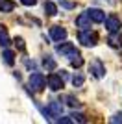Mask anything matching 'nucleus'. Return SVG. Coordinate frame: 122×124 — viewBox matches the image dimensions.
<instances>
[{"label":"nucleus","instance_id":"obj_1","mask_svg":"<svg viewBox=\"0 0 122 124\" xmlns=\"http://www.w3.org/2000/svg\"><path fill=\"white\" fill-rule=\"evenodd\" d=\"M78 41L83 45V46H94L98 43V35L94 31H91V28H87V30H81L78 33Z\"/></svg>","mask_w":122,"mask_h":124},{"label":"nucleus","instance_id":"obj_2","mask_svg":"<svg viewBox=\"0 0 122 124\" xmlns=\"http://www.w3.org/2000/svg\"><path fill=\"white\" fill-rule=\"evenodd\" d=\"M46 83H48V78H45L41 72L30 74V87L33 89L35 93H41V91L46 87Z\"/></svg>","mask_w":122,"mask_h":124},{"label":"nucleus","instance_id":"obj_3","mask_svg":"<svg viewBox=\"0 0 122 124\" xmlns=\"http://www.w3.org/2000/svg\"><path fill=\"white\" fill-rule=\"evenodd\" d=\"M41 111H43V115H45L46 119H52V117H61V113H63V106H61V102L54 100V102H50L46 108H43Z\"/></svg>","mask_w":122,"mask_h":124},{"label":"nucleus","instance_id":"obj_4","mask_svg":"<svg viewBox=\"0 0 122 124\" xmlns=\"http://www.w3.org/2000/svg\"><path fill=\"white\" fill-rule=\"evenodd\" d=\"M57 54H61V56L69 57V59H72L74 56H78L80 52L76 50V46H74V43H61V45H57Z\"/></svg>","mask_w":122,"mask_h":124},{"label":"nucleus","instance_id":"obj_5","mask_svg":"<svg viewBox=\"0 0 122 124\" xmlns=\"http://www.w3.org/2000/svg\"><path fill=\"white\" fill-rule=\"evenodd\" d=\"M89 72H91L94 78H98V80H100V78L106 76V67H104V63H102L100 59H94V61L89 65Z\"/></svg>","mask_w":122,"mask_h":124},{"label":"nucleus","instance_id":"obj_6","mask_svg":"<svg viewBox=\"0 0 122 124\" xmlns=\"http://www.w3.org/2000/svg\"><path fill=\"white\" fill-rule=\"evenodd\" d=\"M50 39L52 41H57V43L65 41L67 39V30L63 26H52L50 28Z\"/></svg>","mask_w":122,"mask_h":124},{"label":"nucleus","instance_id":"obj_7","mask_svg":"<svg viewBox=\"0 0 122 124\" xmlns=\"http://www.w3.org/2000/svg\"><path fill=\"white\" fill-rule=\"evenodd\" d=\"M48 87L52 89V91H59V89H63V78H61V74H48Z\"/></svg>","mask_w":122,"mask_h":124},{"label":"nucleus","instance_id":"obj_8","mask_svg":"<svg viewBox=\"0 0 122 124\" xmlns=\"http://www.w3.org/2000/svg\"><path fill=\"white\" fill-rule=\"evenodd\" d=\"M91 22H92V19H91V15L89 13H80V15L76 17V26L78 28H81V30H87V28H91Z\"/></svg>","mask_w":122,"mask_h":124},{"label":"nucleus","instance_id":"obj_9","mask_svg":"<svg viewBox=\"0 0 122 124\" xmlns=\"http://www.w3.org/2000/svg\"><path fill=\"white\" fill-rule=\"evenodd\" d=\"M107 43H109V46H113V48H120L122 46V33L118 30L111 31L109 37H107Z\"/></svg>","mask_w":122,"mask_h":124},{"label":"nucleus","instance_id":"obj_10","mask_svg":"<svg viewBox=\"0 0 122 124\" xmlns=\"http://www.w3.org/2000/svg\"><path fill=\"white\" fill-rule=\"evenodd\" d=\"M87 13L91 15V19H92V22H106V13L102 9H98V8H91V9H87Z\"/></svg>","mask_w":122,"mask_h":124},{"label":"nucleus","instance_id":"obj_11","mask_svg":"<svg viewBox=\"0 0 122 124\" xmlns=\"http://www.w3.org/2000/svg\"><path fill=\"white\" fill-rule=\"evenodd\" d=\"M106 28L109 31H117V30H120V19H118L117 15H109L106 19Z\"/></svg>","mask_w":122,"mask_h":124},{"label":"nucleus","instance_id":"obj_12","mask_svg":"<svg viewBox=\"0 0 122 124\" xmlns=\"http://www.w3.org/2000/svg\"><path fill=\"white\" fill-rule=\"evenodd\" d=\"M15 9V2L13 0H0V11L2 13H9Z\"/></svg>","mask_w":122,"mask_h":124},{"label":"nucleus","instance_id":"obj_13","mask_svg":"<svg viewBox=\"0 0 122 124\" xmlns=\"http://www.w3.org/2000/svg\"><path fill=\"white\" fill-rule=\"evenodd\" d=\"M0 45H2V46H9L11 45V39H9V35H8V31H6L4 26H0Z\"/></svg>","mask_w":122,"mask_h":124},{"label":"nucleus","instance_id":"obj_14","mask_svg":"<svg viewBox=\"0 0 122 124\" xmlns=\"http://www.w3.org/2000/svg\"><path fill=\"white\" fill-rule=\"evenodd\" d=\"M2 57H4V61L8 63V65H13V63H15V52L9 50V48H6V50L2 52Z\"/></svg>","mask_w":122,"mask_h":124},{"label":"nucleus","instance_id":"obj_15","mask_svg":"<svg viewBox=\"0 0 122 124\" xmlns=\"http://www.w3.org/2000/svg\"><path fill=\"white\" fill-rule=\"evenodd\" d=\"M45 11H46V15L56 17L57 15V6L54 2H45Z\"/></svg>","mask_w":122,"mask_h":124},{"label":"nucleus","instance_id":"obj_16","mask_svg":"<svg viewBox=\"0 0 122 124\" xmlns=\"http://www.w3.org/2000/svg\"><path fill=\"white\" fill-rule=\"evenodd\" d=\"M43 65H45V69H46V70H54V69L57 67L56 59H54V57H50V56H46L45 59H43Z\"/></svg>","mask_w":122,"mask_h":124},{"label":"nucleus","instance_id":"obj_17","mask_svg":"<svg viewBox=\"0 0 122 124\" xmlns=\"http://www.w3.org/2000/svg\"><path fill=\"white\" fill-rule=\"evenodd\" d=\"M83 82H85V76H83V74H76V76H72V85H74V87H81Z\"/></svg>","mask_w":122,"mask_h":124},{"label":"nucleus","instance_id":"obj_18","mask_svg":"<svg viewBox=\"0 0 122 124\" xmlns=\"http://www.w3.org/2000/svg\"><path fill=\"white\" fill-rule=\"evenodd\" d=\"M65 100H67V104H69L70 108H80V106H81V102H78V98H74L72 94H67Z\"/></svg>","mask_w":122,"mask_h":124},{"label":"nucleus","instance_id":"obj_19","mask_svg":"<svg viewBox=\"0 0 122 124\" xmlns=\"http://www.w3.org/2000/svg\"><path fill=\"white\" fill-rule=\"evenodd\" d=\"M70 65H72L74 69H80L81 65H83V57H81L80 54H78V56H74V57L70 59Z\"/></svg>","mask_w":122,"mask_h":124},{"label":"nucleus","instance_id":"obj_20","mask_svg":"<svg viewBox=\"0 0 122 124\" xmlns=\"http://www.w3.org/2000/svg\"><path fill=\"white\" fill-rule=\"evenodd\" d=\"M70 117H72V120H74V122H85V115H81V113H72L70 115Z\"/></svg>","mask_w":122,"mask_h":124},{"label":"nucleus","instance_id":"obj_21","mask_svg":"<svg viewBox=\"0 0 122 124\" xmlns=\"http://www.w3.org/2000/svg\"><path fill=\"white\" fill-rule=\"evenodd\" d=\"M61 6H63V8H67V9H72V8H74V2H69V0H61Z\"/></svg>","mask_w":122,"mask_h":124},{"label":"nucleus","instance_id":"obj_22","mask_svg":"<svg viewBox=\"0 0 122 124\" xmlns=\"http://www.w3.org/2000/svg\"><path fill=\"white\" fill-rule=\"evenodd\" d=\"M15 43H17V46H19V50H24V41H22V39H20V37H17L15 39Z\"/></svg>","mask_w":122,"mask_h":124},{"label":"nucleus","instance_id":"obj_23","mask_svg":"<svg viewBox=\"0 0 122 124\" xmlns=\"http://www.w3.org/2000/svg\"><path fill=\"white\" fill-rule=\"evenodd\" d=\"M20 2H22L24 6H35L37 4V0H20Z\"/></svg>","mask_w":122,"mask_h":124},{"label":"nucleus","instance_id":"obj_24","mask_svg":"<svg viewBox=\"0 0 122 124\" xmlns=\"http://www.w3.org/2000/svg\"><path fill=\"white\" fill-rule=\"evenodd\" d=\"M111 122H122V113H118V115H115L111 119Z\"/></svg>","mask_w":122,"mask_h":124}]
</instances>
